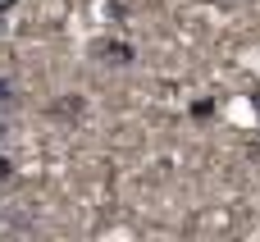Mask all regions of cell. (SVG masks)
Here are the masks:
<instances>
[{
    "label": "cell",
    "instance_id": "6da1fadb",
    "mask_svg": "<svg viewBox=\"0 0 260 242\" xmlns=\"http://www.w3.org/2000/svg\"><path fill=\"white\" fill-rule=\"evenodd\" d=\"M91 59H101V64H110V69H128V64L137 59V46L123 41V37H96V41H91Z\"/></svg>",
    "mask_w": 260,
    "mask_h": 242
},
{
    "label": "cell",
    "instance_id": "7a4b0ae2",
    "mask_svg": "<svg viewBox=\"0 0 260 242\" xmlns=\"http://www.w3.org/2000/svg\"><path fill=\"white\" fill-rule=\"evenodd\" d=\"M18 101H23L18 78H14V73H0V114H14V110H18Z\"/></svg>",
    "mask_w": 260,
    "mask_h": 242
},
{
    "label": "cell",
    "instance_id": "3957f363",
    "mask_svg": "<svg viewBox=\"0 0 260 242\" xmlns=\"http://www.w3.org/2000/svg\"><path fill=\"white\" fill-rule=\"evenodd\" d=\"M78 110H82V101H78V92H69V96H64L59 105H50L46 114H50V119H73Z\"/></svg>",
    "mask_w": 260,
    "mask_h": 242
},
{
    "label": "cell",
    "instance_id": "277c9868",
    "mask_svg": "<svg viewBox=\"0 0 260 242\" xmlns=\"http://www.w3.org/2000/svg\"><path fill=\"white\" fill-rule=\"evenodd\" d=\"M5 178H9V160L0 156V183H5Z\"/></svg>",
    "mask_w": 260,
    "mask_h": 242
},
{
    "label": "cell",
    "instance_id": "5b68a950",
    "mask_svg": "<svg viewBox=\"0 0 260 242\" xmlns=\"http://www.w3.org/2000/svg\"><path fill=\"white\" fill-rule=\"evenodd\" d=\"M14 5H18V0H0V18H5V14H9Z\"/></svg>",
    "mask_w": 260,
    "mask_h": 242
},
{
    "label": "cell",
    "instance_id": "8992f818",
    "mask_svg": "<svg viewBox=\"0 0 260 242\" xmlns=\"http://www.w3.org/2000/svg\"><path fill=\"white\" fill-rule=\"evenodd\" d=\"M5 137H9V124H5V119H0V142H5Z\"/></svg>",
    "mask_w": 260,
    "mask_h": 242
}]
</instances>
